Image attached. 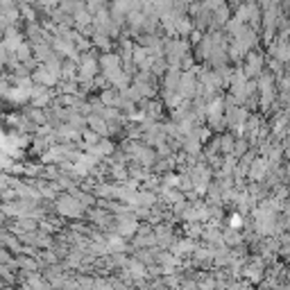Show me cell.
<instances>
[{
    "label": "cell",
    "instance_id": "277c9868",
    "mask_svg": "<svg viewBox=\"0 0 290 290\" xmlns=\"http://www.w3.org/2000/svg\"><path fill=\"white\" fill-rule=\"evenodd\" d=\"M54 3V0H43V5H52Z\"/></svg>",
    "mask_w": 290,
    "mask_h": 290
},
{
    "label": "cell",
    "instance_id": "3957f363",
    "mask_svg": "<svg viewBox=\"0 0 290 290\" xmlns=\"http://www.w3.org/2000/svg\"><path fill=\"white\" fill-rule=\"evenodd\" d=\"M7 61V45L5 43H0V66Z\"/></svg>",
    "mask_w": 290,
    "mask_h": 290
},
{
    "label": "cell",
    "instance_id": "7a4b0ae2",
    "mask_svg": "<svg viewBox=\"0 0 290 290\" xmlns=\"http://www.w3.org/2000/svg\"><path fill=\"white\" fill-rule=\"evenodd\" d=\"M14 52H16V59H18V61H27V59H30V48H27L25 43H21L16 50H14Z\"/></svg>",
    "mask_w": 290,
    "mask_h": 290
},
{
    "label": "cell",
    "instance_id": "6da1fadb",
    "mask_svg": "<svg viewBox=\"0 0 290 290\" xmlns=\"http://www.w3.org/2000/svg\"><path fill=\"white\" fill-rule=\"evenodd\" d=\"M21 43H23L21 34H18L16 30H7V36H5V45H7V50H12V52H14Z\"/></svg>",
    "mask_w": 290,
    "mask_h": 290
}]
</instances>
